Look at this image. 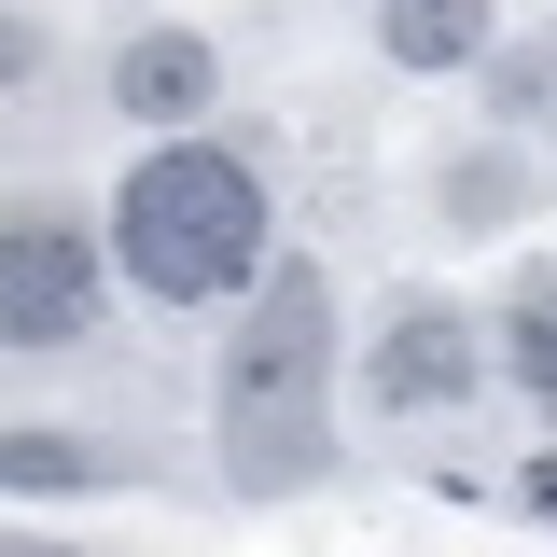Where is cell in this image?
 Here are the masks:
<instances>
[{
	"instance_id": "cell-1",
	"label": "cell",
	"mask_w": 557,
	"mask_h": 557,
	"mask_svg": "<svg viewBox=\"0 0 557 557\" xmlns=\"http://www.w3.org/2000/svg\"><path fill=\"white\" fill-rule=\"evenodd\" d=\"M209 446H223L237 502H293L335 474V278L307 251L251 278V307L223 335V391H209Z\"/></svg>"
},
{
	"instance_id": "cell-2",
	"label": "cell",
	"mask_w": 557,
	"mask_h": 557,
	"mask_svg": "<svg viewBox=\"0 0 557 557\" xmlns=\"http://www.w3.org/2000/svg\"><path fill=\"white\" fill-rule=\"evenodd\" d=\"M112 251L153 307H223L237 278H265V168L237 139H153L112 196Z\"/></svg>"
},
{
	"instance_id": "cell-3",
	"label": "cell",
	"mask_w": 557,
	"mask_h": 557,
	"mask_svg": "<svg viewBox=\"0 0 557 557\" xmlns=\"http://www.w3.org/2000/svg\"><path fill=\"white\" fill-rule=\"evenodd\" d=\"M84 321H98V251H84V223H42L28 209L0 237V335L14 348H70Z\"/></svg>"
},
{
	"instance_id": "cell-4",
	"label": "cell",
	"mask_w": 557,
	"mask_h": 557,
	"mask_svg": "<svg viewBox=\"0 0 557 557\" xmlns=\"http://www.w3.org/2000/svg\"><path fill=\"white\" fill-rule=\"evenodd\" d=\"M474 376H487V348L460 307H391L376 321V348H362V391L391 418H446V405H474Z\"/></svg>"
},
{
	"instance_id": "cell-5",
	"label": "cell",
	"mask_w": 557,
	"mask_h": 557,
	"mask_svg": "<svg viewBox=\"0 0 557 557\" xmlns=\"http://www.w3.org/2000/svg\"><path fill=\"white\" fill-rule=\"evenodd\" d=\"M112 98H126V126L182 139L223 98V57H209V28H126V57H112Z\"/></svg>"
},
{
	"instance_id": "cell-6",
	"label": "cell",
	"mask_w": 557,
	"mask_h": 557,
	"mask_svg": "<svg viewBox=\"0 0 557 557\" xmlns=\"http://www.w3.org/2000/svg\"><path fill=\"white\" fill-rule=\"evenodd\" d=\"M530 196H544V182L516 168V139H502V126H487V139H460V153H446V182H432L446 237H502V223H516Z\"/></svg>"
},
{
	"instance_id": "cell-7",
	"label": "cell",
	"mask_w": 557,
	"mask_h": 557,
	"mask_svg": "<svg viewBox=\"0 0 557 557\" xmlns=\"http://www.w3.org/2000/svg\"><path fill=\"white\" fill-rule=\"evenodd\" d=\"M376 57L391 70H474V57H502V42H487L474 0H391V14H376Z\"/></svg>"
},
{
	"instance_id": "cell-8",
	"label": "cell",
	"mask_w": 557,
	"mask_h": 557,
	"mask_svg": "<svg viewBox=\"0 0 557 557\" xmlns=\"http://www.w3.org/2000/svg\"><path fill=\"white\" fill-rule=\"evenodd\" d=\"M502 362H516V391H530V405L557 418V265L530 278V293H516V321H502Z\"/></svg>"
},
{
	"instance_id": "cell-9",
	"label": "cell",
	"mask_w": 557,
	"mask_h": 557,
	"mask_svg": "<svg viewBox=\"0 0 557 557\" xmlns=\"http://www.w3.org/2000/svg\"><path fill=\"white\" fill-rule=\"evenodd\" d=\"M487 98H502V126H557V28L502 42V57H487Z\"/></svg>"
},
{
	"instance_id": "cell-10",
	"label": "cell",
	"mask_w": 557,
	"mask_h": 557,
	"mask_svg": "<svg viewBox=\"0 0 557 557\" xmlns=\"http://www.w3.org/2000/svg\"><path fill=\"white\" fill-rule=\"evenodd\" d=\"M0 474H14V502H70V487H98V446H70V432H14Z\"/></svg>"
},
{
	"instance_id": "cell-11",
	"label": "cell",
	"mask_w": 557,
	"mask_h": 557,
	"mask_svg": "<svg viewBox=\"0 0 557 557\" xmlns=\"http://www.w3.org/2000/svg\"><path fill=\"white\" fill-rule=\"evenodd\" d=\"M516 502H530V516L557 530V446H530V460H516Z\"/></svg>"
}]
</instances>
